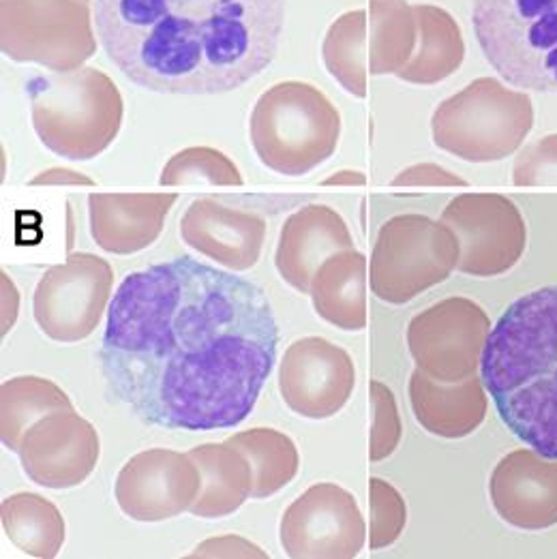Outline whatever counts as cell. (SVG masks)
I'll use <instances>...</instances> for the list:
<instances>
[{
  "label": "cell",
  "mask_w": 557,
  "mask_h": 559,
  "mask_svg": "<svg viewBox=\"0 0 557 559\" xmlns=\"http://www.w3.org/2000/svg\"><path fill=\"white\" fill-rule=\"evenodd\" d=\"M277 349L258 283L180 255L118 285L99 365L110 399L146 425L220 431L249 418Z\"/></svg>",
  "instance_id": "obj_1"
},
{
  "label": "cell",
  "mask_w": 557,
  "mask_h": 559,
  "mask_svg": "<svg viewBox=\"0 0 557 559\" xmlns=\"http://www.w3.org/2000/svg\"><path fill=\"white\" fill-rule=\"evenodd\" d=\"M285 0H95L104 52L135 86L223 95L277 57Z\"/></svg>",
  "instance_id": "obj_2"
},
{
  "label": "cell",
  "mask_w": 557,
  "mask_h": 559,
  "mask_svg": "<svg viewBox=\"0 0 557 559\" xmlns=\"http://www.w3.org/2000/svg\"><path fill=\"white\" fill-rule=\"evenodd\" d=\"M481 378L506 429L557 459V285L506 309L487 338Z\"/></svg>",
  "instance_id": "obj_3"
},
{
  "label": "cell",
  "mask_w": 557,
  "mask_h": 559,
  "mask_svg": "<svg viewBox=\"0 0 557 559\" xmlns=\"http://www.w3.org/2000/svg\"><path fill=\"white\" fill-rule=\"evenodd\" d=\"M26 93L35 133L58 157L91 162L110 148L122 127V95L95 67L35 75Z\"/></svg>",
  "instance_id": "obj_4"
},
{
  "label": "cell",
  "mask_w": 557,
  "mask_h": 559,
  "mask_svg": "<svg viewBox=\"0 0 557 559\" xmlns=\"http://www.w3.org/2000/svg\"><path fill=\"white\" fill-rule=\"evenodd\" d=\"M249 133L266 168L296 178L333 157L341 138V114L320 88L287 80L260 95L249 118Z\"/></svg>",
  "instance_id": "obj_5"
},
{
  "label": "cell",
  "mask_w": 557,
  "mask_h": 559,
  "mask_svg": "<svg viewBox=\"0 0 557 559\" xmlns=\"http://www.w3.org/2000/svg\"><path fill=\"white\" fill-rule=\"evenodd\" d=\"M534 127L528 93L496 78H478L445 99L431 116L434 144L470 164H496L514 155Z\"/></svg>",
  "instance_id": "obj_6"
},
{
  "label": "cell",
  "mask_w": 557,
  "mask_h": 559,
  "mask_svg": "<svg viewBox=\"0 0 557 559\" xmlns=\"http://www.w3.org/2000/svg\"><path fill=\"white\" fill-rule=\"evenodd\" d=\"M476 41L514 88L557 93V0H474Z\"/></svg>",
  "instance_id": "obj_7"
},
{
  "label": "cell",
  "mask_w": 557,
  "mask_h": 559,
  "mask_svg": "<svg viewBox=\"0 0 557 559\" xmlns=\"http://www.w3.org/2000/svg\"><path fill=\"white\" fill-rule=\"evenodd\" d=\"M418 26L407 0H369V9L339 15L329 26L322 58L354 97H367V80L396 75L416 50Z\"/></svg>",
  "instance_id": "obj_8"
},
{
  "label": "cell",
  "mask_w": 557,
  "mask_h": 559,
  "mask_svg": "<svg viewBox=\"0 0 557 559\" xmlns=\"http://www.w3.org/2000/svg\"><path fill=\"white\" fill-rule=\"evenodd\" d=\"M454 231L427 215H396L380 227L371 253V289L389 305H405L445 283L459 264Z\"/></svg>",
  "instance_id": "obj_9"
},
{
  "label": "cell",
  "mask_w": 557,
  "mask_h": 559,
  "mask_svg": "<svg viewBox=\"0 0 557 559\" xmlns=\"http://www.w3.org/2000/svg\"><path fill=\"white\" fill-rule=\"evenodd\" d=\"M0 50L50 71L84 67L97 52L93 0H0Z\"/></svg>",
  "instance_id": "obj_10"
},
{
  "label": "cell",
  "mask_w": 557,
  "mask_h": 559,
  "mask_svg": "<svg viewBox=\"0 0 557 559\" xmlns=\"http://www.w3.org/2000/svg\"><path fill=\"white\" fill-rule=\"evenodd\" d=\"M491 329V320L478 302L452 296L412 318L407 349L416 369L438 382L454 384L476 376Z\"/></svg>",
  "instance_id": "obj_11"
},
{
  "label": "cell",
  "mask_w": 557,
  "mask_h": 559,
  "mask_svg": "<svg viewBox=\"0 0 557 559\" xmlns=\"http://www.w3.org/2000/svg\"><path fill=\"white\" fill-rule=\"evenodd\" d=\"M461 247L457 271L489 280L508 273L523 258L528 225L512 200L500 193H461L442 217Z\"/></svg>",
  "instance_id": "obj_12"
},
{
  "label": "cell",
  "mask_w": 557,
  "mask_h": 559,
  "mask_svg": "<svg viewBox=\"0 0 557 559\" xmlns=\"http://www.w3.org/2000/svg\"><path fill=\"white\" fill-rule=\"evenodd\" d=\"M110 262L93 253H71L50 269L35 289L33 316L42 333L58 343H78L95 333L111 298Z\"/></svg>",
  "instance_id": "obj_13"
},
{
  "label": "cell",
  "mask_w": 557,
  "mask_h": 559,
  "mask_svg": "<svg viewBox=\"0 0 557 559\" xmlns=\"http://www.w3.org/2000/svg\"><path fill=\"white\" fill-rule=\"evenodd\" d=\"M278 540L292 559H352L367 540V525L356 498L334 485L318 483L287 506Z\"/></svg>",
  "instance_id": "obj_14"
},
{
  "label": "cell",
  "mask_w": 557,
  "mask_h": 559,
  "mask_svg": "<svg viewBox=\"0 0 557 559\" xmlns=\"http://www.w3.org/2000/svg\"><path fill=\"white\" fill-rule=\"evenodd\" d=\"M202 474L189 452L151 448L131 456L116 476L114 498L125 516L140 523L167 521L191 510Z\"/></svg>",
  "instance_id": "obj_15"
},
{
  "label": "cell",
  "mask_w": 557,
  "mask_h": 559,
  "mask_svg": "<svg viewBox=\"0 0 557 559\" xmlns=\"http://www.w3.org/2000/svg\"><path fill=\"white\" fill-rule=\"evenodd\" d=\"M356 389L352 356L324 336L294 341L278 367V392L285 405L309 420L339 414Z\"/></svg>",
  "instance_id": "obj_16"
},
{
  "label": "cell",
  "mask_w": 557,
  "mask_h": 559,
  "mask_svg": "<svg viewBox=\"0 0 557 559\" xmlns=\"http://www.w3.org/2000/svg\"><path fill=\"white\" fill-rule=\"evenodd\" d=\"M24 474L44 489H73L97 467L102 442L97 429L75 409H60L37 420L22 438Z\"/></svg>",
  "instance_id": "obj_17"
},
{
  "label": "cell",
  "mask_w": 557,
  "mask_h": 559,
  "mask_svg": "<svg viewBox=\"0 0 557 559\" xmlns=\"http://www.w3.org/2000/svg\"><path fill=\"white\" fill-rule=\"evenodd\" d=\"M489 496L501 521L525 532L557 525V459L530 448L508 452L494 467Z\"/></svg>",
  "instance_id": "obj_18"
},
{
  "label": "cell",
  "mask_w": 557,
  "mask_h": 559,
  "mask_svg": "<svg viewBox=\"0 0 557 559\" xmlns=\"http://www.w3.org/2000/svg\"><path fill=\"white\" fill-rule=\"evenodd\" d=\"M266 231L269 225L258 213L229 209L211 198L193 200L180 219L182 240L234 273H245L260 262Z\"/></svg>",
  "instance_id": "obj_19"
},
{
  "label": "cell",
  "mask_w": 557,
  "mask_h": 559,
  "mask_svg": "<svg viewBox=\"0 0 557 559\" xmlns=\"http://www.w3.org/2000/svg\"><path fill=\"white\" fill-rule=\"evenodd\" d=\"M356 249L345 219L324 204H309L285 219L278 234L275 266L281 280L300 294L311 292L318 269L339 251Z\"/></svg>",
  "instance_id": "obj_20"
},
{
  "label": "cell",
  "mask_w": 557,
  "mask_h": 559,
  "mask_svg": "<svg viewBox=\"0 0 557 559\" xmlns=\"http://www.w3.org/2000/svg\"><path fill=\"white\" fill-rule=\"evenodd\" d=\"M174 202V193H93L91 236L99 249L114 255L144 251L162 236Z\"/></svg>",
  "instance_id": "obj_21"
},
{
  "label": "cell",
  "mask_w": 557,
  "mask_h": 559,
  "mask_svg": "<svg viewBox=\"0 0 557 559\" xmlns=\"http://www.w3.org/2000/svg\"><path fill=\"white\" fill-rule=\"evenodd\" d=\"M407 392L420 427L445 440L472 436L487 418L489 399L481 376L445 384L416 369L410 378Z\"/></svg>",
  "instance_id": "obj_22"
},
{
  "label": "cell",
  "mask_w": 557,
  "mask_h": 559,
  "mask_svg": "<svg viewBox=\"0 0 557 559\" xmlns=\"http://www.w3.org/2000/svg\"><path fill=\"white\" fill-rule=\"evenodd\" d=\"M316 313L334 329L358 333L367 326V258L356 249L331 255L311 281Z\"/></svg>",
  "instance_id": "obj_23"
},
{
  "label": "cell",
  "mask_w": 557,
  "mask_h": 559,
  "mask_svg": "<svg viewBox=\"0 0 557 559\" xmlns=\"http://www.w3.org/2000/svg\"><path fill=\"white\" fill-rule=\"evenodd\" d=\"M418 26L416 50L396 73L401 82L434 86L448 80L465 58V41L457 20L438 4H412Z\"/></svg>",
  "instance_id": "obj_24"
},
{
  "label": "cell",
  "mask_w": 557,
  "mask_h": 559,
  "mask_svg": "<svg viewBox=\"0 0 557 559\" xmlns=\"http://www.w3.org/2000/svg\"><path fill=\"white\" fill-rule=\"evenodd\" d=\"M189 456L202 474L200 496L189 510L193 516H229L253 496V467L238 448L202 444L191 448Z\"/></svg>",
  "instance_id": "obj_25"
},
{
  "label": "cell",
  "mask_w": 557,
  "mask_h": 559,
  "mask_svg": "<svg viewBox=\"0 0 557 559\" xmlns=\"http://www.w3.org/2000/svg\"><path fill=\"white\" fill-rule=\"evenodd\" d=\"M0 521L7 538L31 558H56L64 545V519L44 496L13 493L4 498Z\"/></svg>",
  "instance_id": "obj_26"
},
{
  "label": "cell",
  "mask_w": 557,
  "mask_h": 559,
  "mask_svg": "<svg viewBox=\"0 0 557 559\" xmlns=\"http://www.w3.org/2000/svg\"><path fill=\"white\" fill-rule=\"evenodd\" d=\"M75 409L69 394L55 382L37 376L7 380L0 386V438L4 448L17 452L24 433L44 416Z\"/></svg>",
  "instance_id": "obj_27"
},
{
  "label": "cell",
  "mask_w": 557,
  "mask_h": 559,
  "mask_svg": "<svg viewBox=\"0 0 557 559\" xmlns=\"http://www.w3.org/2000/svg\"><path fill=\"white\" fill-rule=\"evenodd\" d=\"M238 448L253 467V500H269L287 487L298 469L300 454L294 440L277 429L256 427L225 440Z\"/></svg>",
  "instance_id": "obj_28"
},
{
  "label": "cell",
  "mask_w": 557,
  "mask_h": 559,
  "mask_svg": "<svg viewBox=\"0 0 557 559\" xmlns=\"http://www.w3.org/2000/svg\"><path fill=\"white\" fill-rule=\"evenodd\" d=\"M162 187H189V185H215L240 187L242 176L236 164L217 148L189 146L169 157L162 176Z\"/></svg>",
  "instance_id": "obj_29"
},
{
  "label": "cell",
  "mask_w": 557,
  "mask_h": 559,
  "mask_svg": "<svg viewBox=\"0 0 557 559\" xmlns=\"http://www.w3.org/2000/svg\"><path fill=\"white\" fill-rule=\"evenodd\" d=\"M369 502H371V538L369 547L374 551L394 545L407 523V506L403 496L382 478L369 480Z\"/></svg>",
  "instance_id": "obj_30"
},
{
  "label": "cell",
  "mask_w": 557,
  "mask_h": 559,
  "mask_svg": "<svg viewBox=\"0 0 557 559\" xmlns=\"http://www.w3.org/2000/svg\"><path fill=\"white\" fill-rule=\"evenodd\" d=\"M374 429H371V461L380 463L399 448L403 425L396 407V399L384 382H371Z\"/></svg>",
  "instance_id": "obj_31"
},
{
  "label": "cell",
  "mask_w": 557,
  "mask_h": 559,
  "mask_svg": "<svg viewBox=\"0 0 557 559\" xmlns=\"http://www.w3.org/2000/svg\"><path fill=\"white\" fill-rule=\"evenodd\" d=\"M514 187H557V133L528 144L512 166Z\"/></svg>",
  "instance_id": "obj_32"
},
{
  "label": "cell",
  "mask_w": 557,
  "mask_h": 559,
  "mask_svg": "<svg viewBox=\"0 0 557 559\" xmlns=\"http://www.w3.org/2000/svg\"><path fill=\"white\" fill-rule=\"evenodd\" d=\"M392 187H467V180L438 164H416L401 169L392 178Z\"/></svg>",
  "instance_id": "obj_33"
},
{
  "label": "cell",
  "mask_w": 557,
  "mask_h": 559,
  "mask_svg": "<svg viewBox=\"0 0 557 559\" xmlns=\"http://www.w3.org/2000/svg\"><path fill=\"white\" fill-rule=\"evenodd\" d=\"M191 558H269L260 547L240 536H222L204 540Z\"/></svg>",
  "instance_id": "obj_34"
},
{
  "label": "cell",
  "mask_w": 557,
  "mask_h": 559,
  "mask_svg": "<svg viewBox=\"0 0 557 559\" xmlns=\"http://www.w3.org/2000/svg\"><path fill=\"white\" fill-rule=\"evenodd\" d=\"M28 185L31 187H95V180L75 169L50 168L39 171Z\"/></svg>",
  "instance_id": "obj_35"
},
{
  "label": "cell",
  "mask_w": 557,
  "mask_h": 559,
  "mask_svg": "<svg viewBox=\"0 0 557 559\" xmlns=\"http://www.w3.org/2000/svg\"><path fill=\"white\" fill-rule=\"evenodd\" d=\"M324 187H365L367 185V176L363 171L356 169H341L333 176H329L324 182Z\"/></svg>",
  "instance_id": "obj_36"
}]
</instances>
